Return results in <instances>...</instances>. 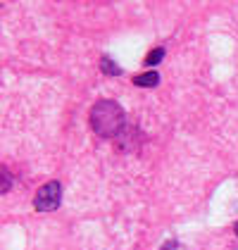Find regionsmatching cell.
Returning a JSON list of instances; mask_svg holds the SVG:
<instances>
[{"mask_svg":"<svg viewBox=\"0 0 238 250\" xmlns=\"http://www.w3.org/2000/svg\"><path fill=\"white\" fill-rule=\"evenodd\" d=\"M91 126L102 138H112L124 126V110L115 100H100L91 107Z\"/></svg>","mask_w":238,"mask_h":250,"instance_id":"1","label":"cell"},{"mask_svg":"<svg viewBox=\"0 0 238 250\" xmlns=\"http://www.w3.org/2000/svg\"><path fill=\"white\" fill-rule=\"evenodd\" d=\"M62 203V186L60 181H48L45 186H40L36 198H34V208L39 212H53Z\"/></svg>","mask_w":238,"mask_h":250,"instance_id":"2","label":"cell"},{"mask_svg":"<svg viewBox=\"0 0 238 250\" xmlns=\"http://www.w3.org/2000/svg\"><path fill=\"white\" fill-rule=\"evenodd\" d=\"M134 83L140 86V88H153V86H158L159 83V74L158 72H145V74H139V77H134Z\"/></svg>","mask_w":238,"mask_h":250,"instance_id":"3","label":"cell"},{"mask_svg":"<svg viewBox=\"0 0 238 250\" xmlns=\"http://www.w3.org/2000/svg\"><path fill=\"white\" fill-rule=\"evenodd\" d=\"M100 69H102L105 74H110V77H119V74H121V67H119V64H115L110 58L100 60Z\"/></svg>","mask_w":238,"mask_h":250,"instance_id":"4","label":"cell"},{"mask_svg":"<svg viewBox=\"0 0 238 250\" xmlns=\"http://www.w3.org/2000/svg\"><path fill=\"white\" fill-rule=\"evenodd\" d=\"M162 58H164V48H155V50L145 58V64H148V67H155V64L162 62Z\"/></svg>","mask_w":238,"mask_h":250,"instance_id":"5","label":"cell"},{"mask_svg":"<svg viewBox=\"0 0 238 250\" xmlns=\"http://www.w3.org/2000/svg\"><path fill=\"white\" fill-rule=\"evenodd\" d=\"M0 174H2V186H0V191L7 193L10 191V184H12V181H10V172H7V169H2Z\"/></svg>","mask_w":238,"mask_h":250,"instance_id":"6","label":"cell"},{"mask_svg":"<svg viewBox=\"0 0 238 250\" xmlns=\"http://www.w3.org/2000/svg\"><path fill=\"white\" fill-rule=\"evenodd\" d=\"M162 250H177V243H174V241H167V243L162 246Z\"/></svg>","mask_w":238,"mask_h":250,"instance_id":"7","label":"cell"},{"mask_svg":"<svg viewBox=\"0 0 238 250\" xmlns=\"http://www.w3.org/2000/svg\"><path fill=\"white\" fill-rule=\"evenodd\" d=\"M234 231H236V236H238V222H236V227H234Z\"/></svg>","mask_w":238,"mask_h":250,"instance_id":"8","label":"cell"}]
</instances>
